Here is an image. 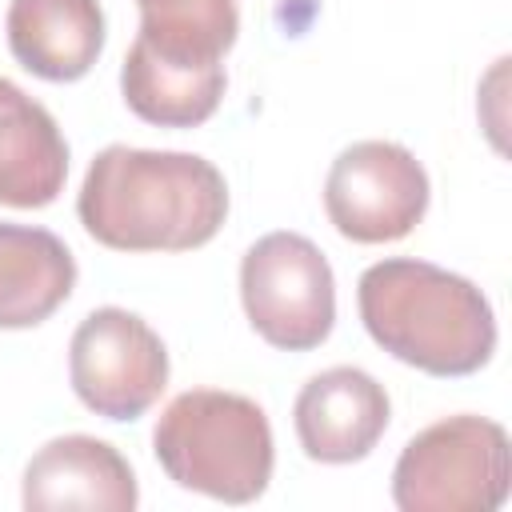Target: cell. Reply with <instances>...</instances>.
<instances>
[{
	"label": "cell",
	"mask_w": 512,
	"mask_h": 512,
	"mask_svg": "<svg viewBox=\"0 0 512 512\" xmlns=\"http://www.w3.org/2000/svg\"><path fill=\"white\" fill-rule=\"evenodd\" d=\"M392 416L388 392L376 376L352 364H336L316 372L292 408V424L308 460L320 464H352L364 460L384 436Z\"/></svg>",
	"instance_id": "cell-8"
},
{
	"label": "cell",
	"mask_w": 512,
	"mask_h": 512,
	"mask_svg": "<svg viewBox=\"0 0 512 512\" xmlns=\"http://www.w3.org/2000/svg\"><path fill=\"white\" fill-rule=\"evenodd\" d=\"M224 84H228L224 64H212V68L176 64V60H164V56L148 52L136 40H132L128 56L120 64L124 104L156 128H196V124H204L220 108Z\"/></svg>",
	"instance_id": "cell-13"
},
{
	"label": "cell",
	"mask_w": 512,
	"mask_h": 512,
	"mask_svg": "<svg viewBox=\"0 0 512 512\" xmlns=\"http://www.w3.org/2000/svg\"><path fill=\"white\" fill-rule=\"evenodd\" d=\"M76 212L104 248L188 252L220 232L228 184L220 168L196 152L108 144L88 164Z\"/></svg>",
	"instance_id": "cell-1"
},
{
	"label": "cell",
	"mask_w": 512,
	"mask_h": 512,
	"mask_svg": "<svg viewBox=\"0 0 512 512\" xmlns=\"http://www.w3.org/2000/svg\"><path fill=\"white\" fill-rule=\"evenodd\" d=\"M324 212L344 240H404L428 212V172L396 140H360L332 160Z\"/></svg>",
	"instance_id": "cell-7"
},
{
	"label": "cell",
	"mask_w": 512,
	"mask_h": 512,
	"mask_svg": "<svg viewBox=\"0 0 512 512\" xmlns=\"http://www.w3.org/2000/svg\"><path fill=\"white\" fill-rule=\"evenodd\" d=\"M68 380L96 416L136 420L168 388L164 340L128 308H96L72 332Z\"/></svg>",
	"instance_id": "cell-6"
},
{
	"label": "cell",
	"mask_w": 512,
	"mask_h": 512,
	"mask_svg": "<svg viewBox=\"0 0 512 512\" xmlns=\"http://www.w3.org/2000/svg\"><path fill=\"white\" fill-rule=\"evenodd\" d=\"M68 144L52 112L0 76V204L48 208L64 192Z\"/></svg>",
	"instance_id": "cell-11"
},
{
	"label": "cell",
	"mask_w": 512,
	"mask_h": 512,
	"mask_svg": "<svg viewBox=\"0 0 512 512\" xmlns=\"http://www.w3.org/2000/svg\"><path fill=\"white\" fill-rule=\"evenodd\" d=\"M248 324L284 352L320 348L336 324V280L328 256L300 232H268L240 260Z\"/></svg>",
	"instance_id": "cell-5"
},
{
	"label": "cell",
	"mask_w": 512,
	"mask_h": 512,
	"mask_svg": "<svg viewBox=\"0 0 512 512\" xmlns=\"http://www.w3.org/2000/svg\"><path fill=\"white\" fill-rule=\"evenodd\" d=\"M140 4V32L136 44L148 52L212 68L224 64V52L236 44L240 16L236 0H136Z\"/></svg>",
	"instance_id": "cell-14"
},
{
	"label": "cell",
	"mask_w": 512,
	"mask_h": 512,
	"mask_svg": "<svg viewBox=\"0 0 512 512\" xmlns=\"http://www.w3.org/2000/svg\"><path fill=\"white\" fill-rule=\"evenodd\" d=\"M356 304L368 336L428 376H472L496 352L488 296L440 264L388 256L364 268Z\"/></svg>",
	"instance_id": "cell-2"
},
{
	"label": "cell",
	"mask_w": 512,
	"mask_h": 512,
	"mask_svg": "<svg viewBox=\"0 0 512 512\" xmlns=\"http://www.w3.org/2000/svg\"><path fill=\"white\" fill-rule=\"evenodd\" d=\"M12 56L40 80H80L104 48L100 0H12L4 16Z\"/></svg>",
	"instance_id": "cell-10"
},
{
	"label": "cell",
	"mask_w": 512,
	"mask_h": 512,
	"mask_svg": "<svg viewBox=\"0 0 512 512\" xmlns=\"http://www.w3.org/2000/svg\"><path fill=\"white\" fill-rule=\"evenodd\" d=\"M508 488V432L472 412L416 432L392 468V500L404 512H492L508 500Z\"/></svg>",
	"instance_id": "cell-4"
},
{
	"label": "cell",
	"mask_w": 512,
	"mask_h": 512,
	"mask_svg": "<svg viewBox=\"0 0 512 512\" xmlns=\"http://www.w3.org/2000/svg\"><path fill=\"white\" fill-rule=\"evenodd\" d=\"M24 508H100L132 512L140 488L132 464L108 440L72 432L48 440L24 468Z\"/></svg>",
	"instance_id": "cell-9"
},
{
	"label": "cell",
	"mask_w": 512,
	"mask_h": 512,
	"mask_svg": "<svg viewBox=\"0 0 512 512\" xmlns=\"http://www.w3.org/2000/svg\"><path fill=\"white\" fill-rule=\"evenodd\" d=\"M76 288L68 244L32 224H0V328L44 324Z\"/></svg>",
	"instance_id": "cell-12"
},
{
	"label": "cell",
	"mask_w": 512,
	"mask_h": 512,
	"mask_svg": "<svg viewBox=\"0 0 512 512\" xmlns=\"http://www.w3.org/2000/svg\"><path fill=\"white\" fill-rule=\"evenodd\" d=\"M152 452L168 480L224 504L260 500L276 464L264 408L220 388L180 392L156 420Z\"/></svg>",
	"instance_id": "cell-3"
}]
</instances>
